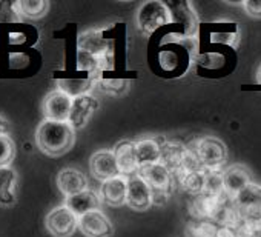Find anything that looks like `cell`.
Returning a JSON list of instances; mask_svg holds the SVG:
<instances>
[{"instance_id": "cell-1", "label": "cell", "mask_w": 261, "mask_h": 237, "mask_svg": "<svg viewBox=\"0 0 261 237\" xmlns=\"http://www.w3.org/2000/svg\"><path fill=\"white\" fill-rule=\"evenodd\" d=\"M37 148L49 157L66 154L75 144V130L68 122L43 121L36 130Z\"/></svg>"}, {"instance_id": "cell-2", "label": "cell", "mask_w": 261, "mask_h": 237, "mask_svg": "<svg viewBox=\"0 0 261 237\" xmlns=\"http://www.w3.org/2000/svg\"><path fill=\"white\" fill-rule=\"evenodd\" d=\"M139 176L151 186L152 189V203L165 205L175 188V177L163 163H152L140 167Z\"/></svg>"}, {"instance_id": "cell-3", "label": "cell", "mask_w": 261, "mask_h": 237, "mask_svg": "<svg viewBox=\"0 0 261 237\" xmlns=\"http://www.w3.org/2000/svg\"><path fill=\"white\" fill-rule=\"evenodd\" d=\"M137 28L139 31L149 37L152 36L159 28H163L169 23H172V14L166 4L151 0V2L143 4L136 16Z\"/></svg>"}, {"instance_id": "cell-4", "label": "cell", "mask_w": 261, "mask_h": 237, "mask_svg": "<svg viewBox=\"0 0 261 237\" xmlns=\"http://www.w3.org/2000/svg\"><path fill=\"white\" fill-rule=\"evenodd\" d=\"M197 156L203 170L206 171H221L227 160V148L217 137H203L195 144Z\"/></svg>"}, {"instance_id": "cell-5", "label": "cell", "mask_w": 261, "mask_h": 237, "mask_svg": "<svg viewBox=\"0 0 261 237\" xmlns=\"http://www.w3.org/2000/svg\"><path fill=\"white\" fill-rule=\"evenodd\" d=\"M77 51L114 62L112 40L105 36V30H88L82 33L77 39Z\"/></svg>"}, {"instance_id": "cell-6", "label": "cell", "mask_w": 261, "mask_h": 237, "mask_svg": "<svg viewBox=\"0 0 261 237\" xmlns=\"http://www.w3.org/2000/svg\"><path fill=\"white\" fill-rule=\"evenodd\" d=\"M45 228L53 237H71L79 229V217L66 205H60L46 214Z\"/></svg>"}, {"instance_id": "cell-7", "label": "cell", "mask_w": 261, "mask_h": 237, "mask_svg": "<svg viewBox=\"0 0 261 237\" xmlns=\"http://www.w3.org/2000/svg\"><path fill=\"white\" fill-rule=\"evenodd\" d=\"M72 106V97L63 92L62 89L49 91L42 103V112L45 121L53 122H68Z\"/></svg>"}, {"instance_id": "cell-8", "label": "cell", "mask_w": 261, "mask_h": 237, "mask_svg": "<svg viewBox=\"0 0 261 237\" xmlns=\"http://www.w3.org/2000/svg\"><path fill=\"white\" fill-rule=\"evenodd\" d=\"M244 220H256L261 216V185L250 183L235 199H232Z\"/></svg>"}, {"instance_id": "cell-9", "label": "cell", "mask_w": 261, "mask_h": 237, "mask_svg": "<svg viewBox=\"0 0 261 237\" xmlns=\"http://www.w3.org/2000/svg\"><path fill=\"white\" fill-rule=\"evenodd\" d=\"M79 229L86 237H111L114 234L112 222L100 209L89 211L79 217Z\"/></svg>"}, {"instance_id": "cell-10", "label": "cell", "mask_w": 261, "mask_h": 237, "mask_svg": "<svg viewBox=\"0 0 261 237\" xmlns=\"http://www.w3.org/2000/svg\"><path fill=\"white\" fill-rule=\"evenodd\" d=\"M126 205L136 211H145L154 205L152 203V189L139 174L127 177Z\"/></svg>"}, {"instance_id": "cell-11", "label": "cell", "mask_w": 261, "mask_h": 237, "mask_svg": "<svg viewBox=\"0 0 261 237\" xmlns=\"http://www.w3.org/2000/svg\"><path fill=\"white\" fill-rule=\"evenodd\" d=\"M98 108V100L92 94H83L75 99H72V106H71V114L68 124L77 131L82 130L88 125L91 121L92 114Z\"/></svg>"}, {"instance_id": "cell-12", "label": "cell", "mask_w": 261, "mask_h": 237, "mask_svg": "<svg viewBox=\"0 0 261 237\" xmlns=\"http://www.w3.org/2000/svg\"><path fill=\"white\" fill-rule=\"evenodd\" d=\"M89 170H91L92 176L97 180H100L101 183L109 179L121 176L117 159L114 156V151H109V150H101V151H97L95 154H92V157L89 160Z\"/></svg>"}, {"instance_id": "cell-13", "label": "cell", "mask_w": 261, "mask_h": 237, "mask_svg": "<svg viewBox=\"0 0 261 237\" xmlns=\"http://www.w3.org/2000/svg\"><path fill=\"white\" fill-rule=\"evenodd\" d=\"M168 8L171 10L172 14V22L180 23L185 28V36L186 37H197L198 34V16L189 2H174V4H166Z\"/></svg>"}, {"instance_id": "cell-14", "label": "cell", "mask_w": 261, "mask_h": 237, "mask_svg": "<svg viewBox=\"0 0 261 237\" xmlns=\"http://www.w3.org/2000/svg\"><path fill=\"white\" fill-rule=\"evenodd\" d=\"M188 154H189V147H186L180 142H168L166 140V144L163 145V150H162L160 163H163L172 173V176L177 179L185 170Z\"/></svg>"}, {"instance_id": "cell-15", "label": "cell", "mask_w": 261, "mask_h": 237, "mask_svg": "<svg viewBox=\"0 0 261 237\" xmlns=\"http://www.w3.org/2000/svg\"><path fill=\"white\" fill-rule=\"evenodd\" d=\"M57 188L60 189V193L66 197L75 196L79 193H83L88 188V177L85 176V173H82L77 168H63L59 171L57 174Z\"/></svg>"}, {"instance_id": "cell-16", "label": "cell", "mask_w": 261, "mask_h": 237, "mask_svg": "<svg viewBox=\"0 0 261 237\" xmlns=\"http://www.w3.org/2000/svg\"><path fill=\"white\" fill-rule=\"evenodd\" d=\"M114 156L117 159L118 168L121 176L130 177L139 174L140 165L137 160V153H136V142L130 140H121L114 147Z\"/></svg>"}, {"instance_id": "cell-17", "label": "cell", "mask_w": 261, "mask_h": 237, "mask_svg": "<svg viewBox=\"0 0 261 237\" xmlns=\"http://www.w3.org/2000/svg\"><path fill=\"white\" fill-rule=\"evenodd\" d=\"M224 194L230 199H235L246 186L252 183L250 173L244 165H232L223 171Z\"/></svg>"}, {"instance_id": "cell-18", "label": "cell", "mask_w": 261, "mask_h": 237, "mask_svg": "<svg viewBox=\"0 0 261 237\" xmlns=\"http://www.w3.org/2000/svg\"><path fill=\"white\" fill-rule=\"evenodd\" d=\"M166 144V139L163 136H151L145 137L136 142V153H137V160L140 167L159 163L162 157V150L163 145Z\"/></svg>"}, {"instance_id": "cell-19", "label": "cell", "mask_w": 261, "mask_h": 237, "mask_svg": "<svg viewBox=\"0 0 261 237\" xmlns=\"http://www.w3.org/2000/svg\"><path fill=\"white\" fill-rule=\"evenodd\" d=\"M127 177L118 176L100 185V199L109 206H121L126 203Z\"/></svg>"}, {"instance_id": "cell-20", "label": "cell", "mask_w": 261, "mask_h": 237, "mask_svg": "<svg viewBox=\"0 0 261 237\" xmlns=\"http://www.w3.org/2000/svg\"><path fill=\"white\" fill-rule=\"evenodd\" d=\"M100 203H101L100 194H97V193L92 191V189H86V191L79 193V194H75V196L66 197V200H65V205H66L77 217H82L83 214H86V212H89V211L98 209V208H100Z\"/></svg>"}, {"instance_id": "cell-21", "label": "cell", "mask_w": 261, "mask_h": 237, "mask_svg": "<svg viewBox=\"0 0 261 237\" xmlns=\"http://www.w3.org/2000/svg\"><path fill=\"white\" fill-rule=\"evenodd\" d=\"M17 171L13 167L0 168V206H13L17 202L16 197Z\"/></svg>"}, {"instance_id": "cell-22", "label": "cell", "mask_w": 261, "mask_h": 237, "mask_svg": "<svg viewBox=\"0 0 261 237\" xmlns=\"http://www.w3.org/2000/svg\"><path fill=\"white\" fill-rule=\"evenodd\" d=\"M14 4L20 17L30 20L43 19L49 11V2H46V0H17Z\"/></svg>"}, {"instance_id": "cell-23", "label": "cell", "mask_w": 261, "mask_h": 237, "mask_svg": "<svg viewBox=\"0 0 261 237\" xmlns=\"http://www.w3.org/2000/svg\"><path fill=\"white\" fill-rule=\"evenodd\" d=\"M186 193H189L191 196H200L204 191V182H206V170H198V171H192L188 174L180 176L175 180Z\"/></svg>"}, {"instance_id": "cell-24", "label": "cell", "mask_w": 261, "mask_h": 237, "mask_svg": "<svg viewBox=\"0 0 261 237\" xmlns=\"http://www.w3.org/2000/svg\"><path fill=\"white\" fill-rule=\"evenodd\" d=\"M59 89H62L63 92H66L68 96H71L72 99L83 96V94H89V91L95 86V79L94 77H88V79H65V80H59Z\"/></svg>"}, {"instance_id": "cell-25", "label": "cell", "mask_w": 261, "mask_h": 237, "mask_svg": "<svg viewBox=\"0 0 261 237\" xmlns=\"http://www.w3.org/2000/svg\"><path fill=\"white\" fill-rule=\"evenodd\" d=\"M220 226L212 220H191L186 225L188 237H217Z\"/></svg>"}, {"instance_id": "cell-26", "label": "cell", "mask_w": 261, "mask_h": 237, "mask_svg": "<svg viewBox=\"0 0 261 237\" xmlns=\"http://www.w3.org/2000/svg\"><path fill=\"white\" fill-rule=\"evenodd\" d=\"M129 82L124 79H103L101 76L95 79V86L101 92L111 94V96H120L127 89Z\"/></svg>"}, {"instance_id": "cell-27", "label": "cell", "mask_w": 261, "mask_h": 237, "mask_svg": "<svg viewBox=\"0 0 261 237\" xmlns=\"http://www.w3.org/2000/svg\"><path fill=\"white\" fill-rule=\"evenodd\" d=\"M203 194L220 197L224 196V182H223V170L221 171H206V182Z\"/></svg>"}, {"instance_id": "cell-28", "label": "cell", "mask_w": 261, "mask_h": 237, "mask_svg": "<svg viewBox=\"0 0 261 237\" xmlns=\"http://www.w3.org/2000/svg\"><path fill=\"white\" fill-rule=\"evenodd\" d=\"M16 142L10 134H2L0 136V168L4 167H11L13 160L16 159Z\"/></svg>"}, {"instance_id": "cell-29", "label": "cell", "mask_w": 261, "mask_h": 237, "mask_svg": "<svg viewBox=\"0 0 261 237\" xmlns=\"http://www.w3.org/2000/svg\"><path fill=\"white\" fill-rule=\"evenodd\" d=\"M241 5L247 16L253 19H261V0H246Z\"/></svg>"}, {"instance_id": "cell-30", "label": "cell", "mask_w": 261, "mask_h": 237, "mask_svg": "<svg viewBox=\"0 0 261 237\" xmlns=\"http://www.w3.org/2000/svg\"><path fill=\"white\" fill-rule=\"evenodd\" d=\"M2 134H10V122L4 115H0V136Z\"/></svg>"}, {"instance_id": "cell-31", "label": "cell", "mask_w": 261, "mask_h": 237, "mask_svg": "<svg viewBox=\"0 0 261 237\" xmlns=\"http://www.w3.org/2000/svg\"><path fill=\"white\" fill-rule=\"evenodd\" d=\"M256 82L258 83H261V66L258 68V71H256Z\"/></svg>"}]
</instances>
